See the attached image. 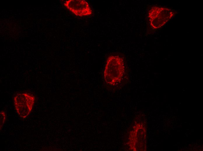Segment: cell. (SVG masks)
I'll list each match as a JSON object with an SVG mask.
<instances>
[{
  "label": "cell",
  "mask_w": 203,
  "mask_h": 151,
  "mask_svg": "<svg viewBox=\"0 0 203 151\" xmlns=\"http://www.w3.org/2000/svg\"><path fill=\"white\" fill-rule=\"evenodd\" d=\"M124 62L122 59L118 56L111 55L108 58L104 72L106 82L114 85L121 79L125 69Z\"/></svg>",
  "instance_id": "obj_1"
},
{
  "label": "cell",
  "mask_w": 203,
  "mask_h": 151,
  "mask_svg": "<svg viewBox=\"0 0 203 151\" xmlns=\"http://www.w3.org/2000/svg\"><path fill=\"white\" fill-rule=\"evenodd\" d=\"M175 13L173 10L167 8L152 7L148 14L150 26L154 29L161 28L174 17Z\"/></svg>",
  "instance_id": "obj_2"
},
{
  "label": "cell",
  "mask_w": 203,
  "mask_h": 151,
  "mask_svg": "<svg viewBox=\"0 0 203 151\" xmlns=\"http://www.w3.org/2000/svg\"><path fill=\"white\" fill-rule=\"evenodd\" d=\"M35 100L33 95L27 93L16 94L14 98V105L17 112L21 118H24L32 111Z\"/></svg>",
  "instance_id": "obj_3"
},
{
  "label": "cell",
  "mask_w": 203,
  "mask_h": 151,
  "mask_svg": "<svg viewBox=\"0 0 203 151\" xmlns=\"http://www.w3.org/2000/svg\"><path fill=\"white\" fill-rule=\"evenodd\" d=\"M64 6L76 15L83 17L90 15L92 10L88 3L83 0H69L64 3Z\"/></svg>",
  "instance_id": "obj_4"
},
{
  "label": "cell",
  "mask_w": 203,
  "mask_h": 151,
  "mask_svg": "<svg viewBox=\"0 0 203 151\" xmlns=\"http://www.w3.org/2000/svg\"><path fill=\"white\" fill-rule=\"evenodd\" d=\"M6 118V114L3 111H2L0 113V130L2 128L5 123Z\"/></svg>",
  "instance_id": "obj_5"
}]
</instances>
